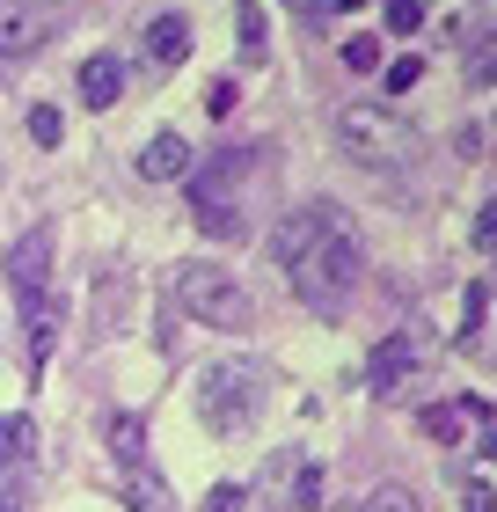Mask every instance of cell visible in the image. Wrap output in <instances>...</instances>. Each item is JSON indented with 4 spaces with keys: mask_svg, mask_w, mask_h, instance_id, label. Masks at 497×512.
<instances>
[{
    "mask_svg": "<svg viewBox=\"0 0 497 512\" xmlns=\"http://www.w3.org/2000/svg\"><path fill=\"white\" fill-rule=\"evenodd\" d=\"M139 52H147L154 74H176L183 59H191V15H147V30H139Z\"/></svg>",
    "mask_w": 497,
    "mask_h": 512,
    "instance_id": "7",
    "label": "cell"
},
{
    "mask_svg": "<svg viewBox=\"0 0 497 512\" xmlns=\"http://www.w3.org/2000/svg\"><path fill=\"white\" fill-rule=\"evenodd\" d=\"M344 512H359V505H344Z\"/></svg>",
    "mask_w": 497,
    "mask_h": 512,
    "instance_id": "26",
    "label": "cell"
},
{
    "mask_svg": "<svg viewBox=\"0 0 497 512\" xmlns=\"http://www.w3.org/2000/svg\"><path fill=\"white\" fill-rule=\"evenodd\" d=\"M468 74H476V88H490V37H476V52H468Z\"/></svg>",
    "mask_w": 497,
    "mask_h": 512,
    "instance_id": "23",
    "label": "cell"
},
{
    "mask_svg": "<svg viewBox=\"0 0 497 512\" xmlns=\"http://www.w3.org/2000/svg\"><path fill=\"white\" fill-rule=\"evenodd\" d=\"M344 66H351V74H373V66H381V44H373V37H351V44H344Z\"/></svg>",
    "mask_w": 497,
    "mask_h": 512,
    "instance_id": "17",
    "label": "cell"
},
{
    "mask_svg": "<svg viewBox=\"0 0 497 512\" xmlns=\"http://www.w3.org/2000/svg\"><path fill=\"white\" fill-rule=\"evenodd\" d=\"M417 74H424V59H395L388 66V96H395V88H417Z\"/></svg>",
    "mask_w": 497,
    "mask_h": 512,
    "instance_id": "22",
    "label": "cell"
},
{
    "mask_svg": "<svg viewBox=\"0 0 497 512\" xmlns=\"http://www.w3.org/2000/svg\"><path fill=\"white\" fill-rule=\"evenodd\" d=\"M242 505H249L242 483H212V491H205V512H242Z\"/></svg>",
    "mask_w": 497,
    "mask_h": 512,
    "instance_id": "18",
    "label": "cell"
},
{
    "mask_svg": "<svg viewBox=\"0 0 497 512\" xmlns=\"http://www.w3.org/2000/svg\"><path fill=\"white\" fill-rule=\"evenodd\" d=\"M30 469H37V425L30 417H0V512H22Z\"/></svg>",
    "mask_w": 497,
    "mask_h": 512,
    "instance_id": "6",
    "label": "cell"
},
{
    "mask_svg": "<svg viewBox=\"0 0 497 512\" xmlns=\"http://www.w3.org/2000/svg\"><path fill=\"white\" fill-rule=\"evenodd\" d=\"M359 512H417V491H410V483H381Z\"/></svg>",
    "mask_w": 497,
    "mask_h": 512,
    "instance_id": "15",
    "label": "cell"
},
{
    "mask_svg": "<svg viewBox=\"0 0 497 512\" xmlns=\"http://www.w3.org/2000/svg\"><path fill=\"white\" fill-rule=\"evenodd\" d=\"M271 256H278V271L293 278L300 308H315V315H344L351 293H359V271H366V249H359V235H351V220L337 205H300V213H286L278 235H271Z\"/></svg>",
    "mask_w": 497,
    "mask_h": 512,
    "instance_id": "1",
    "label": "cell"
},
{
    "mask_svg": "<svg viewBox=\"0 0 497 512\" xmlns=\"http://www.w3.org/2000/svg\"><path fill=\"white\" fill-rule=\"evenodd\" d=\"M242 52L264 59V15H256V8H242Z\"/></svg>",
    "mask_w": 497,
    "mask_h": 512,
    "instance_id": "21",
    "label": "cell"
},
{
    "mask_svg": "<svg viewBox=\"0 0 497 512\" xmlns=\"http://www.w3.org/2000/svg\"><path fill=\"white\" fill-rule=\"evenodd\" d=\"M176 308L198 315L205 330H249L256 322V300L242 293V278L212 264H176Z\"/></svg>",
    "mask_w": 497,
    "mask_h": 512,
    "instance_id": "5",
    "label": "cell"
},
{
    "mask_svg": "<svg viewBox=\"0 0 497 512\" xmlns=\"http://www.w3.org/2000/svg\"><path fill=\"white\" fill-rule=\"evenodd\" d=\"M117 96H125V59H117V52L81 59V103H88V110H110Z\"/></svg>",
    "mask_w": 497,
    "mask_h": 512,
    "instance_id": "11",
    "label": "cell"
},
{
    "mask_svg": "<svg viewBox=\"0 0 497 512\" xmlns=\"http://www.w3.org/2000/svg\"><path fill=\"white\" fill-rule=\"evenodd\" d=\"M337 139H344V154L359 161V169H410L424 154L417 125H402L388 103H344L337 110Z\"/></svg>",
    "mask_w": 497,
    "mask_h": 512,
    "instance_id": "4",
    "label": "cell"
},
{
    "mask_svg": "<svg viewBox=\"0 0 497 512\" xmlns=\"http://www.w3.org/2000/svg\"><path fill=\"white\" fill-rule=\"evenodd\" d=\"M417 30V0H388V37H410Z\"/></svg>",
    "mask_w": 497,
    "mask_h": 512,
    "instance_id": "20",
    "label": "cell"
},
{
    "mask_svg": "<svg viewBox=\"0 0 497 512\" xmlns=\"http://www.w3.org/2000/svg\"><path fill=\"white\" fill-rule=\"evenodd\" d=\"M490 330V278H468V293H461V344H468V352H483V337Z\"/></svg>",
    "mask_w": 497,
    "mask_h": 512,
    "instance_id": "13",
    "label": "cell"
},
{
    "mask_svg": "<svg viewBox=\"0 0 497 512\" xmlns=\"http://www.w3.org/2000/svg\"><path fill=\"white\" fill-rule=\"evenodd\" d=\"M286 8H300V15H315V0H286Z\"/></svg>",
    "mask_w": 497,
    "mask_h": 512,
    "instance_id": "25",
    "label": "cell"
},
{
    "mask_svg": "<svg viewBox=\"0 0 497 512\" xmlns=\"http://www.w3.org/2000/svg\"><path fill=\"white\" fill-rule=\"evenodd\" d=\"M117 498H125L132 512H176V498H169V483H161L147 461H132V469H117Z\"/></svg>",
    "mask_w": 497,
    "mask_h": 512,
    "instance_id": "12",
    "label": "cell"
},
{
    "mask_svg": "<svg viewBox=\"0 0 497 512\" xmlns=\"http://www.w3.org/2000/svg\"><path fill=\"white\" fill-rule=\"evenodd\" d=\"M264 403H271V374L256 359H212L198 374V417H205V432H220V439H242L256 417H264Z\"/></svg>",
    "mask_w": 497,
    "mask_h": 512,
    "instance_id": "3",
    "label": "cell"
},
{
    "mask_svg": "<svg viewBox=\"0 0 497 512\" xmlns=\"http://www.w3.org/2000/svg\"><path fill=\"white\" fill-rule=\"evenodd\" d=\"M139 176H147V183H183V176H191V147H183V132H154L147 147H139Z\"/></svg>",
    "mask_w": 497,
    "mask_h": 512,
    "instance_id": "10",
    "label": "cell"
},
{
    "mask_svg": "<svg viewBox=\"0 0 497 512\" xmlns=\"http://www.w3.org/2000/svg\"><path fill=\"white\" fill-rule=\"evenodd\" d=\"M234 103H242V88H234V81H212V88H205V110H212V118H227Z\"/></svg>",
    "mask_w": 497,
    "mask_h": 512,
    "instance_id": "19",
    "label": "cell"
},
{
    "mask_svg": "<svg viewBox=\"0 0 497 512\" xmlns=\"http://www.w3.org/2000/svg\"><path fill=\"white\" fill-rule=\"evenodd\" d=\"M59 132H66V118H59L52 103H37L30 110V139H37V147H59Z\"/></svg>",
    "mask_w": 497,
    "mask_h": 512,
    "instance_id": "16",
    "label": "cell"
},
{
    "mask_svg": "<svg viewBox=\"0 0 497 512\" xmlns=\"http://www.w3.org/2000/svg\"><path fill=\"white\" fill-rule=\"evenodd\" d=\"M315 8H337V15H344V8H359V0H315Z\"/></svg>",
    "mask_w": 497,
    "mask_h": 512,
    "instance_id": "24",
    "label": "cell"
},
{
    "mask_svg": "<svg viewBox=\"0 0 497 512\" xmlns=\"http://www.w3.org/2000/svg\"><path fill=\"white\" fill-rule=\"evenodd\" d=\"M110 461H117V469L147 461V425H139V417H110Z\"/></svg>",
    "mask_w": 497,
    "mask_h": 512,
    "instance_id": "14",
    "label": "cell"
},
{
    "mask_svg": "<svg viewBox=\"0 0 497 512\" xmlns=\"http://www.w3.org/2000/svg\"><path fill=\"white\" fill-rule=\"evenodd\" d=\"M410 374H417V344L402 337V330L373 344V359H366V381L381 388V395H395V388H410Z\"/></svg>",
    "mask_w": 497,
    "mask_h": 512,
    "instance_id": "9",
    "label": "cell"
},
{
    "mask_svg": "<svg viewBox=\"0 0 497 512\" xmlns=\"http://www.w3.org/2000/svg\"><path fill=\"white\" fill-rule=\"evenodd\" d=\"M8 286L22 300V359H30V374H44V359H52L59 344V308H52V235L30 227L15 249H8Z\"/></svg>",
    "mask_w": 497,
    "mask_h": 512,
    "instance_id": "2",
    "label": "cell"
},
{
    "mask_svg": "<svg viewBox=\"0 0 497 512\" xmlns=\"http://www.w3.org/2000/svg\"><path fill=\"white\" fill-rule=\"evenodd\" d=\"M44 44V0H0V59H22Z\"/></svg>",
    "mask_w": 497,
    "mask_h": 512,
    "instance_id": "8",
    "label": "cell"
}]
</instances>
